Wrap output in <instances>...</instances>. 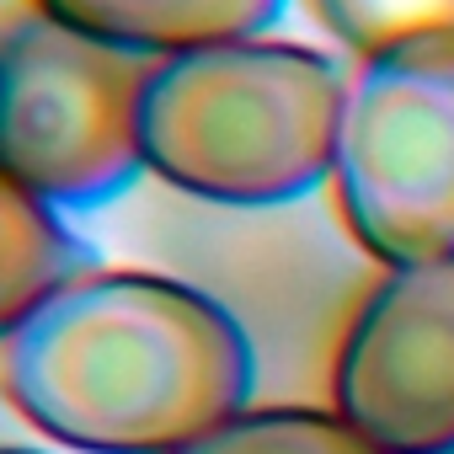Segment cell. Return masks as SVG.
<instances>
[{
  "label": "cell",
  "instance_id": "7",
  "mask_svg": "<svg viewBox=\"0 0 454 454\" xmlns=\"http://www.w3.org/2000/svg\"><path fill=\"white\" fill-rule=\"evenodd\" d=\"M97 268L70 214L0 171V342H6L59 284Z\"/></svg>",
  "mask_w": 454,
  "mask_h": 454
},
{
  "label": "cell",
  "instance_id": "2",
  "mask_svg": "<svg viewBox=\"0 0 454 454\" xmlns=\"http://www.w3.org/2000/svg\"><path fill=\"white\" fill-rule=\"evenodd\" d=\"M348 81L332 54L273 33L150 59L145 176L214 208H284L332 182Z\"/></svg>",
  "mask_w": 454,
  "mask_h": 454
},
{
  "label": "cell",
  "instance_id": "5",
  "mask_svg": "<svg viewBox=\"0 0 454 454\" xmlns=\"http://www.w3.org/2000/svg\"><path fill=\"white\" fill-rule=\"evenodd\" d=\"M332 411L385 454H454V257L364 289L332 353Z\"/></svg>",
  "mask_w": 454,
  "mask_h": 454
},
{
  "label": "cell",
  "instance_id": "6",
  "mask_svg": "<svg viewBox=\"0 0 454 454\" xmlns=\"http://www.w3.org/2000/svg\"><path fill=\"white\" fill-rule=\"evenodd\" d=\"M27 6L150 65L214 43L262 38L289 0H27Z\"/></svg>",
  "mask_w": 454,
  "mask_h": 454
},
{
  "label": "cell",
  "instance_id": "8",
  "mask_svg": "<svg viewBox=\"0 0 454 454\" xmlns=\"http://www.w3.org/2000/svg\"><path fill=\"white\" fill-rule=\"evenodd\" d=\"M182 454H385L332 406H247Z\"/></svg>",
  "mask_w": 454,
  "mask_h": 454
},
{
  "label": "cell",
  "instance_id": "9",
  "mask_svg": "<svg viewBox=\"0 0 454 454\" xmlns=\"http://www.w3.org/2000/svg\"><path fill=\"white\" fill-rule=\"evenodd\" d=\"M305 12L332 43L353 54V65L454 38V0H305Z\"/></svg>",
  "mask_w": 454,
  "mask_h": 454
},
{
  "label": "cell",
  "instance_id": "4",
  "mask_svg": "<svg viewBox=\"0 0 454 454\" xmlns=\"http://www.w3.org/2000/svg\"><path fill=\"white\" fill-rule=\"evenodd\" d=\"M332 198L380 268L454 257V38L353 65Z\"/></svg>",
  "mask_w": 454,
  "mask_h": 454
},
{
  "label": "cell",
  "instance_id": "10",
  "mask_svg": "<svg viewBox=\"0 0 454 454\" xmlns=\"http://www.w3.org/2000/svg\"><path fill=\"white\" fill-rule=\"evenodd\" d=\"M0 454H59V449H43V443H0Z\"/></svg>",
  "mask_w": 454,
  "mask_h": 454
},
{
  "label": "cell",
  "instance_id": "1",
  "mask_svg": "<svg viewBox=\"0 0 454 454\" xmlns=\"http://www.w3.org/2000/svg\"><path fill=\"white\" fill-rule=\"evenodd\" d=\"M252 390L247 326L150 268H86L0 342V401L65 454H182Z\"/></svg>",
  "mask_w": 454,
  "mask_h": 454
},
{
  "label": "cell",
  "instance_id": "3",
  "mask_svg": "<svg viewBox=\"0 0 454 454\" xmlns=\"http://www.w3.org/2000/svg\"><path fill=\"white\" fill-rule=\"evenodd\" d=\"M139 81L129 59L49 12L0 6V171L59 214L123 198L145 176Z\"/></svg>",
  "mask_w": 454,
  "mask_h": 454
}]
</instances>
